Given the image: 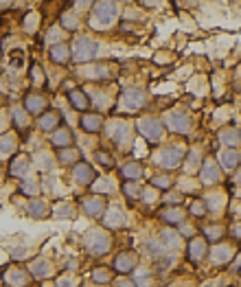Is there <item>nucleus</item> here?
Masks as SVG:
<instances>
[{
	"mask_svg": "<svg viewBox=\"0 0 241 287\" xmlns=\"http://www.w3.org/2000/svg\"><path fill=\"white\" fill-rule=\"evenodd\" d=\"M92 24H97L95 29H108V26L114 22L120 7L116 3H110V0H103V3H95L92 5Z\"/></svg>",
	"mask_w": 241,
	"mask_h": 287,
	"instance_id": "1",
	"label": "nucleus"
},
{
	"mask_svg": "<svg viewBox=\"0 0 241 287\" xmlns=\"http://www.w3.org/2000/svg\"><path fill=\"white\" fill-rule=\"evenodd\" d=\"M186 156V151L182 149L180 145H171V147H165V149H160L156 153V165L160 167V169H165V171H173V169H178L180 162L184 160Z\"/></svg>",
	"mask_w": 241,
	"mask_h": 287,
	"instance_id": "2",
	"label": "nucleus"
},
{
	"mask_svg": "<svg viewBox=\"0 0 241 287\" xmlns=\"http://www.w3.org/2000/svg\"><path fill=\"white\" fill-rule=\"evenodd\" d=\"M136 130H138V134L143 136L145 141H149V143H160V141H163V136H165V125L160 123L158 118H153V116L138 118Z\"/></svg>",
	"mask_w": 241,
	"mask_h": 287,
	"instance_id": "3",
	"label": "nucleus"
},
{
	"mask_svg": "<svg viewBox=\"0 0 241 287\" xmlns=\"http://www.w3.org/2000/svg\"><path fill=\"white\" fill-rule=\"evenodd\" d=\"M165 128L173 134H189L191 132V116L184 110H171L165 114Z\"/></svg>",
	"mask_w": 241,
	"mask_h": 287,
	"instance_id": "4",
	"label": "nucleus"
},
{
	"mask_svg": "<svg viewBox=\"0 0 241 287\" xmlns=\"http://www.w3.org/2000/svg\"><path fill=\"white\" fill-rule=\"evenodd\" d=\"M86 248H88L90 255L95 257H103L105 252L110 250V237L105 230H90L88 235H86Z\"/></svg>",
	"mask_w": 241,
	"mask_h": 287,
	"instance_id": "5",
	"label": "nucleus"
},
{
	"mask_svg": "<svg viewBox=\"0 0 241 287\" xmlns=\"http://www.w3.org/2000/svg\"><path fill=\"white\" fill-rule=\"evenodd\" d=\"M99 55V42H95L92 37H79L75 42V49H72V59L75 62H90Z\"/></svg>",
	"mask_w": 241,
	"mask_h": 287,
	"instance_id": "6",
	"label": "nucleus"
},
{
	"mask_svg": "<svg viewBox=\"0 0 241 287\" xmlns=\"http://www.w3.org/2000/svg\"><path fill=\"white\" fill-rule=\"evenodd\" d=\"M209 257H211V263L215 265V268H226V265H232V261L237 259L235 255V248H232L230 243H215L211 248L209 252Z\"/></svg>",
	"mask_w": 241,
	"mask_h": 287,
	"instance_id": "7",
	"label": "nucleus"
},
{
	"mask_svg": "<svg viewBox=\"0 0 241 287\" xmlns=\"http://www.w3.org/2000/svg\"><path fill=\"white\" fill-rule=\"evenodd\" d=\"M199 182L206 184V186H211V184H217L219 180H222V167H219L217 160H213V158H206L202 167H199Z\"/></svg>",
	"mask_w": 241,
	"mask_h": 287,
	"instance_id": "8",
	"label": "nucleus"
},
{
	"mask_svg": "<svg viewBox=\"0 0 241 287\" xmlns=\"http://www.w3.org/2000/svg\"><path fill=\"white\" fill-rule=\"evenodd\" d=\"M217 162L222 167V171H237L241 167V149H222L217 153Z\"/></svg>",
	"mask_w": 241,
	"mask_h": 287,
	"instance_id": "9",
	"label": "nucleus"
},
{
	"mask_svg": "<svg viewBox=\"0 0 241 287\" xmlns=\"http://www.w3.org/2000/svg\"><path fill=\"white\" fill-rule=\"evenodd\" d=\"M147 97H145V90L140 88H127L120 97V103H123L125 110H140L145 105Z\"/></svg>",
	"mask_w": 241,
	"mask_h": 287,
	"instance_id": "10",
	"label": "nucleus"
},
{
	"mask_svg": "<svg viewBox=\"0 0 241 287\" xmlns=\"http://www.w3.org/2000/svg\"><path fill=\"white\" fill-rule=\"evenodd\" d=\"M186 252H189V259L191 261H202L204 257H209V241H206L204 237H193L189 239V243H186Z\"/></svg>",
	"mask_w": 241,
	"mask_h": 287,
	"instance_id": "11",
	"label": "nucleus"
},
{
	"mask_svg": "<svg viewBox=\"0 0 241 287\" xmlns=\"http://www.w3.org/2000/svg\"><path fill=\"white\" fill-rule=\"evenodd\" d=\"M110 136L116 141V145H127L132 141V125L116 118V121L110 125Z\"/></svg>",
	"mask_w": 241,
	"mask_h": 287,
	"instance_id": "12",
	"label": "nucleus"
},
{
	"mask_svg": "<svg viewBox=\"0 0 241 287\" xmlns=\"http://www.w3.org/2000/svg\"><path fill=\"white\" fill-rule=\"evenodd\" d=\"M136 265H138V257L134 252H120V255L114 257V270L118 274H130Z\"/></svg>",
	"mask_w": 241,
	"mask_h": 287,
	"instance_id": "13",
	"label": "nucleus"
},
{
	"mask_svg": "<svg viewBox=\"0 0 241 287\" xmlns=\"http://www.w3.org/2000/svg\"><path fill=\"white\" fill-rule=\"evenodd\" d=\"M158 241L163 243L165 250H180V245H182V235L173 228H163L160 230Z\"/></svg>",
	"mask_w": 241,
	"mask_h": 287,
	"instance_id": "14",
	"label": "nucleus"
},
{
	"mask_svg": "<svg viewBox=\"0 0 241 287\" xmlns=\"http://www.w3.org/2000/svg\"><path fill=\"white\" fill-rule=\"evenodd\" d=\"M204 204L209 213H222L226 209V193L222 191H211L204 195Z\"/></svg>",
	"mask_w": 241,
	"mask_h": 287,
	"instance_id": "15",
	"label": "nucleus"
},
{
	"mask_svg": "<svg viewBox=\"0 0 241 287\" xmlns=\"http://www.w3.org/2000/svg\"><path fill=\"white\" fill-rule=\"evenodd\" d=\"M219 143L226 145L228 149H237V147L241 145V130L237 128H226L219 132Z\"/></svg>",
	"mask_w": 241,
	"mask_h": 287,
	"instance_id": "16",
	"label": "nucleus"
},
{
	"mask_svg": "<svg viewBox=\"0 0 241 287\" xmlns=\"http://www.w3.org/2000/svg\"><path fill=\"white\" fill-rule=\"evenodd\" d=\"M84 211L88 213L90 217H99L105 211V199L101 195H90L84 199Z\"/></svg>",
	"mask_w": 241,
	"mask_h": 287,
	"instance_id": "17",
	"label": "nucleus"
},
{
	"mask_svg": "<svg viewBox=\"0 0 241 287\" xmlns=\"http://www.w3.org/2000/svg\"><path fill=\"white\" fill-rule=\"evenodd\" d=\"M202 149L199 147H193V149L186 151V158H184V171L186 173H193V171H197L199 167H202Z\"/></svg>",
	"mask_w": 241,
	"mask_h": 287,
	"instance_id": "18",
	"label": "nucleus"
},
{
	"mask_svg": "<svg viewBox=\"0 0 241 287\" xmlns=\"http://www.w3.org/2000/svg\"><path fill=\"white\" fill-rule=\"evenodd\" d=\"M143 252L149 259H156V261H160V259L165 257V248H163V243L158 241V239H153V237H149V239H145V243H143Z\"/></svg>",
	"mask_w": 241,
	"mask_h": 287,
	"instance_id": "19",
	"label": "nucleus"
},
{
	"mask_svg": "<svg viewBox=\"0 0 241 287\" xmlns=\"http://www.w3.org/2000/svg\"><path fill=\"white\" fill-rule=\"evenodd\" d=\"M224 226L222 224H206L204 228H202V235L206 241H211V243H222V237H224Z\"/></svg>",
	"mask_w": 241,
	"mask_h": 287,
	"instance_id": "20",
	"label": "nucleus"
},
{
	"mask_svg": "<svg viewBox=\"0 0 241 287\" xmlns=\"http://www.w3.org/2000/svg\"><path fill=\"white\" fill-rule=\"evenodd\" d=\"M160 219H163L165 224H169V226H182V222H184V213H182V209H167L160 213L158 215Z\"/></svg>",
	"mask_w": 241,
	"mask_h": 287,
	"instance_id": "21",
	"label": "nucleus"
},
{
	"mask_svg": "<svg viewBox=\"0 0 241 287\" xmlns=\"http://www.w3.org/2000/svg\"><path fill=\"white\" fill-rule=\"evenodd\" d=\"M29 171H31V162H29V158H24V156L16 158L9 167V173L13 178H24V176H29Z\"/></svg>",
	"mask_w": 241,
	"mask_h": 287,
	"instance_id": "22",
	"label": "nucleus"
},
{
	"mask_svg": "<svg viewBox=\"0 0 241 287\" xmlns=\"http://www.w3.org/2000/svg\"><path fill=\"white\" fill-rule=\"evenodd\" d=\"M72 176H75V180L79 184H90V182H95V171H92V167L90 165H77L75 167V171H72Z\"/></svg>",
	"mask_w": 241,
	"mask_h": 287,
	"instance_id": "23",
	"label": "nucleus"
},
{
	"mask_svg": "<svg viewBox=\"0 0 241 287\" xmlns=\"http://www.w3.org/2000/svg\"><path fill=\"white\" fill-rule=\"evenodd\" d=\"M103 222L108 228H123L125 226V213L120 209H110L108 213H105Z\"/></svg>",
	"mask_w": 241,
	"mask_h": 287,
	"instance_id": "24",
	"label": "nucleus"
},
{
	"mask_svg": "<svg viewBox=\"0 0 241 287\" xmlns=\"http://www.w3.org/2000/svg\"><path fill=\"white\" fill-rule=\"evenodd\" d=\"M120 176H123L127 182H136V180L143 176V165L140 162H125L120 167Z\"/></svg>",
	"mask_w": 241,
	"mask_h": 287,
	"instance_id": "25",
	"label": "nucleus"
},
{
	"mask_svg": "<svg viewBox=\"0 0 241 287\" xmlns=\"http://www.w3.org/2000/svg\"><path fill=\"white\" fill-rule=\"evenodd\" d=\"M68 46H66L64 42H57V44H53L51 46V59L55 64H66L68 62Z\"/></svg>",
	"mask_w": 241,
	"mask_h": 287,
	"instance_id": "26",
	"label": "nucleus"
},
{
	"mask_svg": "<svg viewBox=\"0 0 241 287\" xmlns=\"http://www.w3.org/2000/svg\"><path fill=\"white\" fill-rule=\"evenodd\" d=\"M68 99H70L72 108H77V110H88V108H90V99H88V95H86V92H82V90H70Z\"/></svg>",
	"mask_w": 241,
	"mask_h": 287,
	"instance_id": "27",
	"label": "nucleus"
},
{
	"mask_svg": "<svg viewBox=\"0 0 241 287\" xmlns=\"http://www.w3.org/2000/svg\"><path fill=\"white\" fill-rule=\"evenodd\" d=\"M46 202L44 199H33V202H29V206H26V213H29V217L33 219H42L46 215Z\"/></svg>",
	"mask_w": 241,
	"mask_h": 287,
	"instance_id": "28",
	"label": "nucleus"
},
{
	"mask_svg": "<svg viewBox=\"0 0 241 287\" xmlns=\"http://www.w3.org/2000/svg\"><path fill=\"white\" fill-rule=\"evenodd\" d=\"M149 184L153 186V189H158V191H169L176 182H173L171 176H167V173H160V176H151Z\"/></svg>",
	"mask_w": 241,
	"mask_h": 287,
	"instance_id": "29",
	"label": "nucleus"
},
{
	"mask_svg": "<svg viewBox=\"0 0 241 287\" xmlns=\"http://www.w3.org/2000/svg\"><path fill=\"white\" fill-rule=\"evenodd\" d=\"M29 272H31V274L35 276V278H49V276L53 274V268H51V263H46L44 259H42V261H35V263H33Z\"/></svg>",
	"mask_w": 241,
	"mask_h": 287,
	"instance_id": "30",
	"label": "nucleus"
},
{
	"mask_svg": "<svg viewBox=\"0 0 241 287\" xmlns=\"http://www.w3.org/2000/svg\"><path fill=\"white\" fill-rule=\"evenodd\" d=\"M123 193L127 195V199H134V202H138V199H143L145 189H143V186H140L138 182H125V184H123Z\"/></svg>",
	"mask_w": 241,
	"mask_h": 287,
	"instance_id": "31",
	"label": "nucleus"
},
{
	"mask_svg": "<svg viewBox=\"0 0 241 287\" xmlns=\"http://www.w3.org/2000/svg\"><path fill=\"white\" fill-rule=\"evenodd\" d=\"M101 125H103V121H101V116L99 114H84L82 116V128L86 132H99Z\"/></svg>",
	"mask_w": 241,
	"mask_h": 287,
	"instance_id": "32",
	"label": "nucleus"
},
{
	"mask_svg": "<svg viewBox=\"0 0 241 287\" xmlns=\"http://www.w3.org/2000/svg\"><path fill=\"white\" fill-rule=\"evenodd\" d=\"M5 281L9 283V285H16V287H24L26 285V274L22 270H18V268H13V270H9L5 274Z\"/></svg>",
	"mask_w": 241,
	"mask_h": 287,
	"instance_id": "33",
	"label": "nucleus"
},
{
	"mask_svg": "<svg viewBox=\"0 0 241 287\" xmlns=\"http://www.w3.org/2000/svg\"><path fill=\"white\" fill-rule=\"evenodd\" d=\"M24 108L31 112V114H39L44 108V99L39 97V95H29L24 99Z\"/></svg>",
	"mask_w": 241,
	"mask_h": 287,
	"instance_id": "34",
	"label": "nucleus"
},
{
	"mask_svg": "<svg viewBox=\"0 0 241 287\" xmlns=\"http://www.w3.org/2000/svg\"><path fill=\"white\" fill-rule=\"evenodd\" d=\"M13 151H16V138H13V136H9V134L0 136V158H7V156H11Z\"/></svg>",
	"mask_w": 241,
	"mask_h": 287,
	"instance_id": "35",
	"label": "nucleus"
},
{
	"mask_svg": "<svg viewBox=\"0 0 241 287\" xmlns=\"http://www.w3.org/2000/svg\"><path fill=\"white\" fill-rule=\"evenodd\" d=\"M53 143L57 147H68L72 143V134L68 130H57L55 134H53Z\"/></svg>",
	"mask_w": 241,
	"mask_h": 287,
	"instance_id": "36",
	"label": "nucleus"
},
{
	"mask_svg": "<svg viewBox=\"0 0 241 287\" xmlns=\"http://www.w3.org/2000/svg\"><path fill=\"white\" fill-rule=\"evenodd\" d=\"M57 121H59V116L55 114V112H49V114H44L42 118H39V128L46 130V132H51V130H55Z\"/></svg>",
	"mask_w": 241,
	"mask_h": 287,
	"instance_id": "37",
	"label": "nucleus"
},
{
	"mask_svg": "<svg viewBox=\"0 0 241 287\" xmlns=\"http://www.w3.org/2000/svg\"><path fill=\"white\" fill-rule=\"evenodd\" d=\"M189 213H191L193 217H204L206 213H209V211H206L204 199H195V202H191L189 204Z\"/></svg>",
	"mask_w": 241,
	"mask_h": 287,
	"instance_id": "38",
	"label": "nucleus"
},
{
	"mask_svg": "<svg viewBox=\"0 0 241 287\" xmlns=\"http://www.w3.org/2000/svg\"><path fill=\"white\" fill-rule=\"evenodd\" d=\"M92 281H95V283H110V281H112L110 270H105V268H97L95 272H92Z\"/></svg>",
	"mask_w": 241,
	"mask_h": 287,
	"instance_id": "39",
	"label": "nucleus"
},
{
	"mask_svg": "<svg viewBox=\"0 0 241 287\" xmlns=\"http://www.w3.org/2000/svg\"><path fill=\"white\" fill-rule=\"evenodd\" d=\"M11 116H13V121H16L18 128H24V125H29V114L22 110V108H16L11 112Z\"/></svg>",
	"mask_w": 241,
	"mask_h": 287,
	"instance_id": "40",
	"label": "nucleus"
},
{
	"mask_svg": "<svg viewBox=\"0 0 241 287\" xmlns=\"http://www.w3.org/2000/svg\"><path fill=\"white\" fill-rule=\"evenodd\" d=\"M163 202L169 206V209H178V204H182V193H176V191H171V193H167Z\"/></svg>",
	"mask_w": 241,
	"mask_h": 287,
	"instance_id": "41",
	"label": "nucleus"
},
{
	"mask_svg": "<svg viewBox=\"0 0 241 287\" xmlns=\"http://www.w3.org/2000/svg\"><path fill=\"white\" fill-rule=\"evenodd\" d=\"M20 191H22L24 195H35L37 193V182L35 180H24L22 186H20Z\"/></svg>",
	"mask_w": 241,
	"mask_h": 287,
	"instance_id": "42",
	"label": "nucleus"
},
{
	"mask_svg": "<svg viewBox=\"0 0 241 287\" xmlns=\"http://www.w3.org/2000/svg\"><path fill=\"white\" fill-rule=\"evenodd\" d=\"M55 217L57 219H72V209L68 204H59L55 211Z\"/></svg>",
	"mask_w": 241,
	"mask_h": 287,
	"instance_id": "43",
	"label": "nucleus"
},
{
	"mask_svg": "<svg viewBox=\"0 0 241 287\" xmlns=\"http://www.w3.org/2000/svg\"><path fill=\"white\" fill-rule=\"evenodd\" d=\"M178 184H180V191H189V193H193L197 189L195 184H193V180L191 178H180L178 180Z\"/></svg>",
	"mask_w": 241,
	"mask_h": 287,
	"instance_id": "44",
	"label": "nucleus"
},
{
	"mask_svg": "<svg viewBox=\"0 0 241 287\" xmlns=\"http://www.w3.org/2000/svg\"><path fill=\"white\" fill-rule=\"evenodd\" d=\"M95 191L99 193V191H112V184H110V180H105V178H101V180H95Z\"/></svg>",
	"mask_w": 241,
	"mask_h": 287,
	"instance_id": "45",
	"label": "nucleus"
},
{
	"mask_svg": "<svg viewBox=\"0 0 241 287\" xmlns=\"http://www.w3.org/2000/svg\"><path fill=\"white\" fill-rule=\"evenodd\" d=\"M97 160L101 162L103 167H114V160H112L108 153H103V151H97Z\"/></svg>",
	"mask_w": 241,
	"mask_h": 287,
	"instance_id": "46",
	"label": "nucleus"
},
{
	"mask_svg": "<svg viewBox=\"0 0 241 287\" xmlns=\"http://www.w3.org/2000/svg\"><path fill=\"white\" fill-rule=\"evenodd\" d=\"M62 24H64L68 31H75V29H77V20L72 18V16H64V18H62Z\"/></svg>",
	"mask_w": 241,
	"mask_h": 287,
	"instance_id": "47",
	"label": "nucleus"
},
{
	"mask_svg": "<svg viewBox=\"0 0 241 287\" xmlns=\"http://www.w3.org/2000/svg\"><path fill=\"white\" fill-rule=\"evenodd\" d=\"M114 287H138V285H136L134 278H118V281L114 283Z\"/></svg>",
	"mask_w": 241,
	"mask_h": 287,
	"instance_id": "48",
	"label": "nucleus"
},
{
	"mask_svg": "<svg viewBox=\"0 0 241 287\" xmlns=\"http://www.w3.org/2000/svg\"><path fill=\"white\" fill-rule=\"evenodd\" d=\"M75 156H77V153H75V151H70V149L62 151V160H64V162H72V160H75Z\"/></svg>",
	"mask_w": 241,
	"mask_h": 287,
	"instance_id": "49",
	"label": "nucleus"
},
{
	"mask_svg": "<svg viewBox=\"0 0 241 287\" xmlns=\"http://www.w3.org/2000/svg\"><path fill=\"white\" fill-rule=\"evenodd\" d=\"M57 287H75V281H72V278H68V276H66V278H59Z\"/></svg>",
	"mask_w": 241,
	"mask_h": 287,
	"instance_id": "50",
	"label": "nucleus"
},
{
	"mask_svg": "<svg viewBox=\"0 0 241 287\" xmlns=\"http://www.w3.org/2000/svg\"><path fill=\"white\" fill-rule=\"evenodd\" d=\"M232 274H241V255L232 261Z\"/></svg>",
	"mask_w": 241,
	"mask_h": 287,
	"instance_id": "51",
	"label": "nucleus"
},
{
	"mask_svg": "<svg viewBox=\"0 0 241 287\" xmlns=\"http://www.w3.org/2000/svg\"><path fill=\"white\" fill-rule=\"evenodd\" d=\"M232 237H235L237 241H241V222H237L235 226H232Z\"/></svg>",
	"mask_w": 241,
	"mask_h": 287,
	"instance_id": "52",
	"label": "nucleus"
},
{
	"mask_svg": "<svg viewBox=\"0 0 241 287\" xmlns=\"http://www.w3.org/2000/svg\"><path fill=\"white\" fill-rule=\"evenodd\" d=\"M39 162H42V165H46V169H53V162H51V158L49 156H44V153H39Z\"/></svg>",
	"mask_w": 241,
	"mask_h": 287,
	"instance_id": "53",
	"label": "nucleus"
},
{
	"mask_svg": "<svg viewBox=\"0 0 241 287\" xmlns=\"http://www.w3.org/2000/svg\"><path fill=\"white\" fill-rule=\"evenodd\" d=\"M26 255V248H13L11 250V257H16V259H22Z\"/></svg>",
	"mask_w": 241,
	"mask_h": 287,
	"instance_id": "54",
	"label": "nucleus"
},
{
	"mask_svg": "<svg viewBox=\"0 0 241 287\" xmlns=\"http://www.w3.org/2000/svg\"><path fill=\"white\" fill-rule=\"evenodd\" d=\"M167 59H169V55H167V53H158V55L153 57V62H156V64H167Z\"/></svg>",
	"mask_w": 241,
	"mask_h": 287,
	"instance_id": "55",
	"label": "nucleus"
},
{
	"mask_svg": "<svg viewBox=\"0 0 241 287\" xmlns=\"http://www.w3.org/2000/svg\"><path fill=\"white\" fill-rule=\"evenodd\" d=\"M143 199H145V202H153V199H156V191H145L143 193Z\"/></svg>",
	"mask_w": 241,
	"mask_h": 287,
	"instance_id": "56",
	"label": "nucleus"
},
{
	"mask_svg": "<svg viewBox=\"0 0 241 287\" xmlns=\"http://www.w3.org/2000/svg\"><path fill=\"white\" fill-rule=\"evenodd\" d=\"M33 81H35V84L42 81V77H39V70L35 68V66H33Z\"/></svg>",
	"mask_w": 241,
	"mask_h": 287,
	"instance_id": "57",
	"label": "nucleus"
},
{
	"mask_svg": "<svg viewBox=\"0 0 241 287\" xmlns=\"http://www.w3.org/2000/svg\"><path fill=\"white\" fill-rule=\"evenodd\" d=\"M235 182L241 184V167H239V171H237V176H235Z\"/></svg>",
	"mask_w": 241,
	"mask_h": 287,
	"instance_id": "58",
	"label": "nucleus"
},
{
	"mask_svg": "<svg viewBox=\"0 0 241 287\" xmlns=\"http://www.w3.org/2000/svg\"><path fill=\"white\" fill-rule=\"evenodd\" d=\"M237 195H239V199H241V189H239V193H237Z\"/></svg>",
	"mask_w": 241,
	"mask_h": 287,
	"instance_id": "59",
	"label": "nucleus"
},
{
	"mask_svg": "<svg viewBox=\"0 0 241 287\" xmlns=\"http://www.w3.org/2000/svg\"><path fill=\"white\" fill-rule=\"evenodd\" d=\"M0 103H3V97H0Z\"/></svg>",
	"mask_w": 241,
	"mask_h": 287,
	"instance_id": "60",
	"label": "nucleus"
},
{
	"mask_svg": "<svg viewBox=\"0 0 241 287\" xmlns=\"http://www.w3.org/2000/svg\"><path fill=\"white\" fill-rule=\"evenodd\" d=\"M176 287H182V285H176Z\"/></svg>",
	"mask_w": 241,
	"mask_h": 287,
	"instance_id": "61",
	"label": "nucleus"
}]
</instances>
